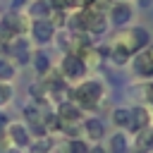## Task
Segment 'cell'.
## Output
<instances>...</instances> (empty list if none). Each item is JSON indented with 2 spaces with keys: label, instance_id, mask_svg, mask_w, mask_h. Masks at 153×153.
Instances as JSON below:
<instances>
[{
  "label": "cell",
  "instance_id": "6da1fadb",
  "mask_svg": "<svg viewBox=\"0 0 153 153\" xmlns=\"http://www.w3.org/2000/svg\"><path fill=\"white\" fill-rule=\"evenodd\" d=\"M148 38H151V33H148L143 26H127L124 31H120V33L115 36V43H112V45H117L120 50H124V53L131 57V55L141 53V50L148 45Z\"/></svg>",
  "mask_w": 153,
  "mask_h": 153
},
{
  "label": "cell",
  "instance_id": "7a4b0ae2",
  "mask_svg": "<svg viewBox=\"0 0 153 153\" xmlns=\"http://www.w3.org/2000/svg\"><path fill=\"white\" fill-rule=\"evenodd\" d=\"M103 96H105V88H103V84L96 81V79H86V81H81V84L72 91V100H74L79 108H86V110L98 108V103L103 100Z\"/></svg>",
  "mask_w": 153,
  "mask_h": 153
},
{
  "label": "cell",
  "instance_id": "3957f363",
  "mask_svg": "<svg viewBox=\"0 0 153 153\" xmlns=\"http://www.w3.org/2000/svg\"><path fill=\"white\" fill-rule=\"evenodd\" d=\"M60 74L65 81H79L86 74V65L76 53H65L62 62H60Z\"/></svg>",
  "mask_w": 153,
  "mask_h": 153
},
{
  "label": "cell",
  "instance_id": "277c9868",
  "mask_svg": "<svg viewBox=\"0 0 153 153\" xmlns=\"http://www.w3.org/2000/svg\"><path fill=\"white\" fill-rule=\"evenodd\" d=\"M55 33H57V29L53 26L50 19H33L31 22V36H33L36 43H41V45L50 43L55 38Z\"/></svg>",
  "mask_w": 153,
  "mask_h": 153
},
{
  "label": "cell",
  "instance_id": "5b68a950",
  "mask_svg": "<svg viewBox=\"0 0 153 153\" xmlns=\"http://www.w3.org/2000/svg\"><path fill=\"white\" fill-rule=\"evenodd\" d=\"M131 17H134L131 5H129V2H122V0L112 2V5H110V10H108V19H110L115 26H124V24H129V19H131Z\"/></svg>",
  "mask_w": 153,
  "mask_h": 153
},
{
  "label": "cell",
  "instance_id": "8992f818",
  "mask_svg": "<svg viewBox=\"0 0 153 153\" xmlns=\"http://www.w3.org/2000/svg\"><path fill=\"white\" fill-rule=\"evenodd\" d=\"M55 115L60 117L62 127L81 122V108H79L74 100H60V105H57V112H55Z\"/></svg>",
  "mask_w": 153,
  "mask_h": 153
},
{
  "label": "cell",
  "instance_id": "52a82bcc",
  "mask_svg": "<svg viewBox=\"0 0 153 153\" xmlns=\"http://www.w3.org/2000/svg\"><path fill=\"white\" fill-rule=\"evenodd\" d=\"M134 72L139 76H153V45H146L134 55Z\"/></svg>",
  "mask_w": 153,
  "mask_h": 153
},
{
  "label": "cell",
  "instance_id": "ba28073f",
  "mask_svg": "<svg viewBox=\"0 0 153 153\" xmlns=\"http://www.w3.org/2000/svg\"><path fill=\"white\" fill-rule=\"evenodd\" d=\"M7 136L14 141L17 148H24V146L31 143L29 129H26V124H22V122H10V127H7Z\"/></svg>",
  "mask_w": 153,
  "mask_h": 153
},
{
  "label": "cell",
  "instance_id": "9c48e42d",
  "mask_svg": "<svg viewBox=\"0 0 153 153\" xmlns=\"http://www.w3.org/2000/svg\"><path fill=\"white\" fill-rule=\"evenodd\" d=\"M131 110V124H129V131H141V129H146L148 124H151V115H148V110L143 108V105H136V108H129Z\"/></svg>",
  "mask_w": 153,
  "mask_h": 153
},
{
  "label": "cell",
  "instance_id": "30bf717a",
  "mask_svg": "<svg viewBox=\"0 0 153 153\" xmlns=\"http://www.w3.org/2000/svg\"><path fill=\"white\" fill-rule=\"evenodd\" d=\"M81 129H84V134H86L88 139H93V141H98V139L105 136V124H103L98 117H88V120H84V122H81Z\"/></svg>",
  "mask_w": 153,
  "mask_h": 153
},
{
  "label": "cell",
  "instance_id": "8fae6325",
  "mask_svg": "<svg viewBox=\"0 0 153 153\" xmlns=\"http://www.w3.org/2000/svg\"><path fill=\"white\" fill-rule=\"evenodd\" d=\"M134 151L136 153H148L153 151V129H141L136 131V141H134Z\"/></svg>",
  "mask_w": 153,
  "mask_h": 153
},
{
  "label": "cell",
  "instance_id": "7c38bea8",
  "mask_svg": "<svg viewBox=\"0 0 153 153\" xmlns=\"http://www.w3.org/2000/svg\"><path fill=\"white\" fill-rule=\"evenodd\" d=\"M50 12H53V7H50L48 0H33L29 5V17L31 19H48Z\"/></svg>",
  "mask_w": 153,
  "mask_h": 153
},
{
  "label": "cell",
  "instance_id": "4fadbf2b",
  "mask_svg": "<svg viewBox=\"0 0 153 153\" xmlns=\"http://www.w3.org/2000/svg\"><path fill=\"white\" fill-rule=\"evenodd\" d=\"M112 122L120 129H129V124H131V110L129 108H115L112 110Z\"/></svg>",
  "mask_w": 153,
  "mask_h": 153
},
{
  "label": "cell",
  "instance_id": "5bb4252c",
  "mask_svg": "<svg viewBox=\"0 0 153 153\" xmlns=\"http://www.w3.org/2000/svg\"><path fill=\"white\" fill-rule=\"evenodd\" d=\"M110 153H129V141H127V134L117 131L110 136Z\"/></svg>",
  "mask_w": 153,
  "mask_h": 153
},
{
  "label": "cell",
  "instance_id": "9a60e30c",
  "mask_svg": "<svg viewBox=\"0 0 153 153\" xmlns=\"http://www.w3.org/2000/svg\"><path fill=\"white\" fill-rule=\"evenodd\" d=\"M33 67H36L38 74H48V69H50V57H48L45 53H36V55H33Z\"/></svg>",
  "mask_w": 153,
  "mask_h": 153
},
{
  "label": "cell",
  "instance_id": "2e32d148",
  "mask_svg": "<svg viewBox=\"0 0 153 153\" xmlns=\"http://www.w3.org/2000/svg\"><path fill=\"white\" fill-rule=\"evenodd\" d=\"M31 148H33V153H48L50 148H53V139L45 134V136H38L33 143H31Z\"/></svg>",
  "mask_w": 153,
  "mask_h": 153
},
{
  "label": "cell",
  "instance_id": "e0dca14e",
  "mask_svg": "<svg viewBox=\"0 0 153 153\" xmlns=\"http://www.w3.org/2000/svg\"><path fill=\"white\" fill-rule=\"evenodd\" d=\"M88 143L84 141V139H69V143H67V153H88Z\"/></svg>",
  "mask_w": 153,
  "mask_h": 153
},
{
  "label": "cell",
  "instance_id": "ac0fdd59",
  "mask_svg": "<svg viewBox=\"0 0 153 153\" xmlns=\"http://www.w3.org/2000/svg\"><path fill=\"white\" fill-rule=\"evenodd\" d=\"M14 72H17V69H14V65H10L7 60H2V57H0V81H10V79L14 76Z\"/></svg>",
  "mask_w": 153,
  "mask_h": 153
},
{
  "label": "cell",
  "instance_id": "d6986e66",
  "mask_svg": "<svg viewBox=\"0 0 153 153\" xmlns=\"http://www.w3.org/2000/svg\"><path fill=\"white\" fill-rule=\"evenodd\" d=\"M108 55H110V60H112V62H115V65H124V62H127V60H129V55H127V53H124V50H120V48H117V45H112V48H110V50H108Z\"/></svg>",
  "mask_w": 153,
  "mask_h": 153
},
{
  "label": "cell",
  "instance_id": "ffe728a7",
  "mask_svg": "<svg viewBox=\"0 0 153 153\" xmlns=\"http://www.w3.org/2000/svg\"><path fill=\"white\" fill-rule=\"evenodd\" d=\"M10 100H12V86L10 81H0V108L7 105Z\"/></svg>",
  "mask_w": 153,
  "mask_h": 153
},
{
  "label": "cell",
  "instance_id": "44dd1931",
  "mask_svg": "<svg viewBox=\"0 0 153 153\" xmlns=\"http://www.w3.org/2000/svg\"><path fill=\"white\" fill-rule=\"evenodd\" d=\"M110 5H112V0H93L88 10H93V12H98V14H105V12L110 10Z\"/></svg>",
  "mask_w": 153,
  "mask_h": 153
},
{
  "label": "cell",
  "instance_id": "7402d4cb",
  "mask_svg": "<svg viewBox=\"0 0 153 153\" xmlns=\"http://www.w3.org/2000/svg\"><path fill=\"white\" fill-rule=\"evenodd\" d=\"M48 2H50L53 10H65V12L69 7H74V0H48Z\"/></svg>",
  "mask_w": 153,
  "mask_h": 153
},
{
  "label": "cell",
  "instance_id": "603a6c76",
  "mask_svg": "<svg viewBox=\"0 0 153 153\" xmlns=\"http://www.w3.org/2000/svg\"><path fill=\"white\" fill-rule=\"evenodd\" d=\"M143 93H146V98H148V100H151V103H153V81H151V84H146V86H143Z\"/></svg>",
  "mask_w": 153,
  "mask_h": 153
},
{
  "label": "cell",
  "instance_id": "cb8c5ba5",
  "mask_svg": "<svg viewBox=\"0 0 153 153\" xmlns=\"http://www.w3.org/2000/svg\"><path fill=\"white\" fill-rule=\"evenodd\" d=\"M24 5H26V0H12V10H14V12H17V10H22Z\"/></svg>",
  "mask_w": 153,
  "mask_h": 153
},
{
  "label": "cell",
  "instance_id": "d4e9b609",
  "mask_svg": "<svg viewBox=\"0 0 153 153\" xmlns=\"http://www.w3.org/2000/svg\"><path fill=\"white\" fill-rule=\"evenodd\" d=\"M88 153H105V148H103V146H91Z\"/></svg>",
  "mask_w": 153,
  "mask_h": 153
},
{
  "label": "cell",
  "instance_id": "484cf974",
  "mask_svg": "<svg viewBox=\"0 0 153 153\" xmlns=\"http://www.w3.org/2000/svg\"><path fill=\"white\" fill-rule=\"evenodd\" d=\"M2 153H19V148H17V146H14V148H5Z\"/></svg>",
  "mask_w": 153,
  "mask_h": 153
},
{
  "label": "cell",
  "instance_id": "4316f807",
  "mask_svg": "<svg viewBox=\"0 0 153 153\" xmlns=\"http://www.w3.org/2000/svg\"><path fill=\"white\" fill-rule=\"evenodd\" d=\"M139 2H141V5H146V7H148V5H151V2H153V0H139Z\"/></svg>",
  "mask_w": 153,
  "mask_h": 153
},
{
  "label": "cell",
  "instance_id": "83f0119b",
  "mask_svg": "<svg viewBox=\"0 0 153 153\" xmlns=\"http://www.w3.org/2000/svg\"><path fill=\"white\" fill-rule=\"evenodd\" d=\"M122 2H129V0H122Z\"/></svg>",
  "mask_w": 153,
  "mask_h": 153
}]
</instances>
